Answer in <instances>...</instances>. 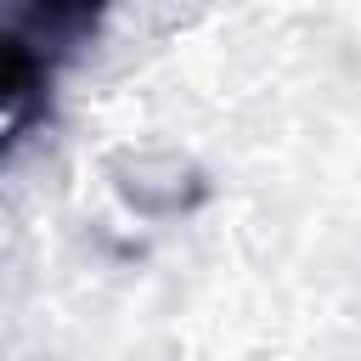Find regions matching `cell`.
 <instances>
[{
  "label": "cell",
  "mask_w": 361,
  "mask_h": 361,
  "mask_svg": "<svg viewBox=\"0 0 361 361\" xmlns=\"http://www.w3.org/2000/svg\"><path fill=\"white\" fill-rule=\"evenodd\" d=\"M96 34L85 6H6L0 11V118H28L51 96L56 62Z\"/></svg>",
  "instance_id": "obj_1"
}]
</instances>
